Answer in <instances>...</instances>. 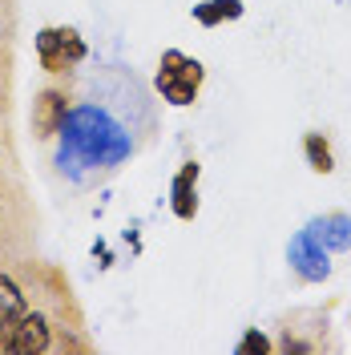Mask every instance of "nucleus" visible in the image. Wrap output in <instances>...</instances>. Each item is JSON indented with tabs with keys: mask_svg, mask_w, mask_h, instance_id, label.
<instances>
[{
	"mask_svg": "<svg viewBox=\"0 0 351 355\" xmlns=\"http://www.w3.org/2000/svg\"><path fill=\"white\" fill-rule=\"evenodd\" d=\"M0 355H8V323H0Z\"/></svg>",
	"mask_w": 351,
	"mask_h": 355,
	"instance_id": "14",
	"label": "nucleus"
},
{
	"mask_svg": "<svg viewBox=\"0 0 351 355\" xmlns=\"http://www.w3.org/2000/svg\"><path fill=\"white\" fill-rule=\"evenodd\" d=\"M65 113H69V97L61 89H41L37 101H33V133L37 137H57L61 125H65Z\"/></svg>",
	"mask_w": 351,
	"mask_h": 355,
	"instance_id": "6",
	"label": "nucleus"
},
{
	"mask_svg": "<svg viewBox=\"0 0 351 355\" xmlns=\"http://www.w3.org/2000/svg\"><path fill=\"white\" fill-rule=\"evenodd\" d=\"M234 352H239V355H271V352H275V343H271V339H266L259 327H246Z\"/></svg>",
	"mask_w": 351,
	"mask_h": 355,
	"instance_id": "12",
	"label": "nucleus"
},
{
	"mask_svg": "<svg viewBox=\"0 0 351 355\" xmlns=\"http://www.w3.org/2000/svg\"><path fill=\"white\" fill-rule=\"evenodd\" d=\"M53 347V327L41 311H24L8 319V355H41Z\"/></svg>",
	"mask_w": 351,
	"mask_h": 355,
	"instance_id": "4",
	"label": "nucleus"
},
{
	"mask_svg": "<svg viewBox=\"0 0 351 355\" xmlns=\"http://www.w3.org/2000/svg\"><path fill=\"white\" fill-rule=\"evenodd\" d=\"M279 352H286V355H307L311 343H303V339H291V335H286L283 343H279Z\"/></svg>",
	"mask_w": 351,
	"mask_h": 355,
	"instance_id": "13",
	"label": "nucleus"
},
{
	"mask_svg": "<svg viewBox=\"0 0 351 355\" xmlns=\"http://www.w3.org/2000/svg\"><path fill=\"white\" fill-rule=\"evenodd\" d=\"M202 77H206V69H202L198 57H186V53H178V49H166L154 85H157V93H162V101L186 110V105H194L198 89H202Z\"/></svg>",
	"mask_w": 351,
	"mask_h": 355,
	"instance_id": "2",
	"label": "nucleus"
},
{
	"mask_svg": "<svg viewBox=\"0 0 351 355\" xmlns=\"http://www.w3.org/2000/svg\"><path fill=\"white\" fill-rule=\"evenodd\" d=\"M303 154H307V166L315 174H331L335 170V154H331V141L323 133H307L303 137Z\"/></svg>",
	"mask_w": 351,
	"mask_h": 355,
	"instance_id": "10",
	"label": "nucleus"
},
{
	"mask_svg": "<svg viewBox=\"0 0 351 355\" xmlns=\"http://www.w3.org/2000/svg\"><path fill=\"white\" fill-rule=\"evenodd\" d=\"M198 174H202L198 162H186L174 174V182H170V210L182 222H194L198 214Z\"/></svg>",
	"mask_w": 351,
	"mask_h": 355,
	"instance_id": "7",
	"label": "nucleus"
},
{
	"mask_svg": "<svg viewBox=\"0 0 351 355\" xmlns=\"http://www.w3.org/2000/svg\"><path fill=\"white\" fill-rule=\"evenodd\" d=\"M286 259H291V266H295V275L303 279V283H323L331 275V259H327V250L315 243L307 234V226L291 239V246H286Z\"/></svg>",
	"mask_w": 351,
	"mask_h": 355,
	"instance_id": "5",
	"label": "nucleus"
},
{
	"mask_svg": "<svg viewBox=\"0 0 351 355\" xmlns=\"http://www.w3.org/2000/svg\"><path fill=\"white\" fill-rule=\"evenodd\" d=\"M37 61H41L44 73H65V69L81 65L85 61V41H81V33L73 28V24H49L37 33Z\"/></svg>",
	"mask_w": 351,
	"mask_h": 355,
	"instance_id": "3",
	"label": "nucleus"
},
{
	"mask_svg": "<svg viewBox=\"0 0 351 355\" xmlns=\"http://www.w3.org/2000/svg\"><path fill=\"white\" fill-rule=\"evenodd\" d=\"M28 311V299H24V291L8 279V275H0V323H8V319H17Z\"/></svg>",
	"mask_w": 351,
	"mask_h": 355,
	"instance_id": "11",
	"label": "nucleus"
},
{
	"mask_svg": "<svg viewBox=\"0 0 351 355\" xmlns=\"http://www.w3.org/2000/svg\"><path fill=\"white\" fill-rule=\"evenodd\" d=\"M307 234L323 250H351V214H323L307 222Z\"/></svg>",
	"mask_w": 351,
	"mask_h": 355,
	"instance_id": "8",
	"label": "nucleus"
},
{
	"mask_svg": "<svg viewBox=\"0 0 351 355\" xmlns=\"http://www.w3.org/2000/svg\"><path fill=\"white\" fill-rule=\"evenodd\" d=\"M242 17V0H202L194 4V21L202 28H219L226 21H239Z\"/></svg>",
	"mask_w": 351,
	"mask_h": 355,
	"instance_id": "9",
	"label": "nucleus"
},
{
	"mask_svg": "<svg viewBox=\"0 0 351 355\" xmlns=\"http://www.w3.org/2000/svg\"><path fill=\"white\" fill-rule=\"evenodd\" d=\"M133 154L130 133L121 130L105 110L97 105H77L65 113V125H61V154L57 166L61 174L81 178V170H113Z\"/></svg>",
	"mask_w": 351,
	"mask_h": 355,
	"instance_id": "1",
	"label": "nucleus"
}]
</instances>
